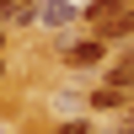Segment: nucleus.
<instances>
[{
	"label": "nucleus",
	"instance_id": "nucleus-1",
	"mask_svg": "<svg viewBox=\"0 0 134 134\" xmlns=\"http://www.w3.org/2000/svg\"><path fill=\"white\" fill-rule=\"evenodd\" d=\"M32 21H43V27H70L75 5L70 0H32Z\"/></svg>",
	"mask_w": 134,
	"mask_h": 134
},
{
	"label": "nucleus",
	"instance_id": "nucleus-2",
	"mask_svg": "<svg viewBox=\"0 0 134 134\" xmlns=\"http://www.w3.org/2000/svg\"><path fill=\"white\" fill-rule=\"evenodd\" d=\"M97 38H102V43H113V38H134V11L124 5L113 21H102V27H97Z\"/></svg>",
	"mask_w": 134,
	"mask_h": 134
},
{
	"label": "nucleus",
	"instance_id": "nucleus-3",
	"mask_svg": "<svg viewBox=\"0 0 134 134\" xmlns=\"http://www.w3.org/2000/svg\"><path fill=\"white\" fill-rule=\"evenodd\" d=\"M102 48H107V43L91 38V43H75V48H64V54H70V64H97V59H102Z\"/></svg>",
	"mask_w": 134,
	"mask_h": 134
},
{
	"label": "nucleus",
	"instance_id": "nucleus-4",
	"mask_svg": "<svg viewBox=\"0 0 134 134\" xmlns=\"http://www.w3.org/2000/svg\"><path fill=\"white\" fill-rule=\"evenodd\" d=\"M107 81L129 91V86H134V54H124V59H113V70H107Z\"/></svg>",
	"mask_w": 134,
	"mask_h": 134
},
{
	"label": "nucleus",
	"instance_id": "nucleus-5",
	"mask_svg": "<svg viewBox=\"0 0 134 134\" xmlns=\"http://www.w3.org/2000/svg\"><path fill=\"white\" fill-rule=\"evenodd\" d=\"M118 11H124V0H91V21L102 27V21H113Z\"/></svg>",
	"mask_w": 134,
	"mask_h": 134
},
{
	"label": "nucleus",
	"instance_id": "nucleus-6",
	"mask_svg": "<svg viewBox=\"0 0 134 134\" xmlns=\"http://www.w3.org/2000/svg\"><path fill=\"white\" fill-rule=\"evenodd\" d=\"M124 102V86H102V91H97V107H118Z\"/></svg>",
	"mask_w": 134,
	"mask_h": 134
},
{
	"label": "nucleus",
	"instance_id": "nucleus-7",
	"mask_svg": "<svg viewBox=\"0 0 134 134\" xmlns=\"http://www.w3.org/2000/svg\"><path fill=\"white\" fill-rule=\"evenodd\" d=\"M54 134H86V124H59Z\"/></svg>",
	"mask_w": 134,
	"mask_h": 134
},
{
	"label": "nucleus",
	"instance_id": "nucleus-8",
	"mask_svg": "<svg viewBox=\"0 0 134 134\" xmlns=\"http://www.w3.org/2000/svg\"><path fill=\"white\" fill-rule=\"evenodd\" d=\"M16 5H32V0H16Z\"/></svg>",
	"mask_w": 134,
	"mask_h": 134
},
{
	"label": "nucleus",
	"instance_id": "nucleus-9",
	"mask_svg": "<svg viewBox=\"0 0 134 134\" xmlns=\"http://www.w3.org/2000/svg\"><path fill=\"white\" fill-rule=\"evenodd\" d=\"M129 129H134V113H129Z\"/></svg>",
	"mask_w": 134,
	"mask_h": 134
},
{
	"label": "nucleus",
	"instance_id": "nucleus-10",
	"mask_svg": "<svg viewBox=\"0 0 134 134\" xmlns=\"http://www.w3.org/2000/svg\"><path fill=\"white\" fill-rule=\"evenodd\" d=\"M0 43H5V38H0Z\"/></svg>",
	"mask_w": 134,
	"mask_h": 134
}]
</instances>
